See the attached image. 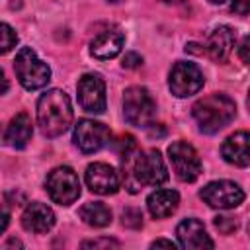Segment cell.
I'll return each mask as SVG.
<instances>
[{
    "instance_id": "52a82bcc",
    "label": "cell",
    "mask_w": 250,
    "mask_h": 250,
    "mask_svg": "<svg viewBox=\"0 0 250 250\" xmlns=\"http://www.w3.org/2000/svg\"><path fill=\"white\" fill-rule=\"evenodd\" d=\"M168 160L178 180L182 182H195L201 174V160L197 150L186 141H174L168 146Z\"/></svg>"
},
{
    "instance_id": "4dcf8cb0",
    "label": "cell",
    "mask_w": 250,
    "mask_h": 250,
    "mask_svg": "<svg viewBox=\"0 0 250 250\" xmlns=\"http://www.w3.org/2000/svg\"><path fill=\"white\" fill-rule=\"evenodd\" d=\"M246 105H248V109H250V90H248V98H246Z\"/></svg>"
},
{
    "instance_id": "9a60e30c",
    "label": "cell",
    "mask_w": 250,
    "mask_h": 250,
    "mask_svg": "<svg viewBox=\"0 0 250 250\" xmlns=\"http://www.w3.org/2000/svg\"><path fill=\"white\" fill-rule=\"evenodd\" d=\"M221 154L229 164L248 166L250 164V131H236L221 145Z\"/></svg>"
},
{
    "instance_id": "30bf717a",
    "label": "cell",
    "mask_w": 250,
    "mask_h": 250,
    "mask_svg": "<svg viewBox=\"0 0 250 250\" xmlns=\"http://www.w3.org/2000/svg\"><path fill=\"white\" fill-rule=\"evenodd\" d=\"M78 104L88 113H104L105 109V82L100 74H84L78 80Z\"/></svg>"
},
{
    "instance_id": "603a6c76",
    "label": "cell",
    "mask_w": 250,
    "mask_h": 250,
    "mask_svg": "<svg viewBox=\"0 0 250 250\" xmlns=\"http://www.w3.org/2000/svg\"><path fill=\"white\" fill-rule=\"evenodd\" d=\"M121 223L129 229H139L143 225V215L139 209H125L121 215Z\"/></svg>"
},
{
    "instance_id": "484cf974",
    "label": "cell",
    "mask_w": 250,
    "mask_h": 250,
    "mask_svg": "<svg viewBox=\"0 0 250 250\" xmlns=\"http://www.w3.org/2000/svg\"><path fill=\"white\" fill-rule=\"evenodd\" d=\"M238 57L242 62L250 64V35H246L238 45Z\"/></svg>"
},
{
    "instance_id": "4fadbf2b",
    "label": "cell",
    "mask_w": 250,
    "mask_h": 250,
    "mask_svg": "<svg viewBox=\"0 0 250 250\" xmlns=\"http://www.w3.org/2000/svg\"><path fill=\"white\" fill-rule=\"evenodd\" d=\"M178 240L182 248L188 250H199V248H213L215 242L205 230V225L199 219H184L176 229Z\"/></svg>"
},
{
    "instance_id": "5bb4252c",
    "label": "cell",
    "mask_w": 250,
    "mask_h": 250,
    "mask_svg": "<svg viewBox=\"0 0 250 250\" xmlns=\"http://www.w3.org/2000/svg\"><path fill=\"white\" fill-rule=\"evenodd\" d=\"M53 225H55V213L45 203L33 201L21 213V227L29 232L43 234V232H49L53 229Z\"/></svg>"
},
{
    "instance_id": "ac0fdd59",
    "label": "cell",
    "mask_w": 250,
    "mask_h": 250,
    "mask_svg": "<svg viewBox=\"0 0 250 250\" xmlns=\"http://www.w3.org/2000/svg\"><path fill=\"white\" fill-rule=\"evenodd\" d=\"M31 135H33L31 117L21 111V113H18L10 119L8 127L4 131V145L12 146V148H25Z\"/></svg>"
},
{
    "instance_id": "8fae6325",
    "label": "cell",
    "mask_w": 250,
    "mask_h": 250,
    "mask_svg": "<svg viewBox=\"0 0 250 250\" xmlns=\"http://www.w3.org/2000/svg\"><path fill=\"white\" fill-rule=\"evenodd\" d=\"M74 145L90 154V152H98L100 148H104L109 141V129L94 119H80L74 125Z\"/></svg>"
},
{
    "instance_id": "ffe728a7",
    "label": "cell",
    "mask_w": 250,
    "mask_h": 250,
    "mask_svg": "<svg viewBox=\"0 0 250 250\" xmlns=\"http://www.w3.org/2000/svg\"><path fill=\"white\" fill-rule=\"evenodd\" d=\"M78 215H80V219L86 225H90L94 229H102V227H107L111 223V209L107 205L100 203V201H88V203H84L80 207Z\"/></svg>"
},
{
    "instance_id": "8992f818",
    "label": "cell",
    "mask_w": 250,
    "mask_h": 250,
    "mask_svg": "<svg viewBox=\"0 0 250 250\" xmlns=\"http://www.w3.org/2000/svg\"><path fill=\"white\" fill-rule=\"evenodd\" d=\"M45 189L59 205H70L80 197V180L70 166H57L47 174Z\"/></svg>"
},
{
    "instance_id": "e0dca14e",
    "label": "cell",
    "mask_w": 250,
    "mask_h": 250,
    "mask_svg": "<svg viewBox=\"0 0 250 250\" xmlns=\"http://www.w3.org/2000/svg\"><path fill=\"white\" fill-rule=\"evenodd\" d=\"M234 41H236L234 29L229 25H219L211 31L205 49L215 62H227V59L234 49Z\"/></svg>"
},
{
    "instance_id": "277c9868",
    "label": "cell",
    "mask_w": 250,
    "mask_h": 250,
    "mask_svg": "<svg viewBox=\"0 0 250 250\" xmlns=\"http://www.w3.org/2000/svg\"><path fill=\"white\" fill-rule=\"evenodd\" d=\"M14 70L25 90H39L51 80V68L43 62L31 47H21L14 61Z\"/></svg>"
},
{
    "instance_id": "7402d4cb",
    "label": "cell",
    "mask_w": 250,
    "mask_h": 250,
    "mask_svg": "<svg viewBox=\"0 0 250 250\" xmlns=\"http://www.w3.org/2000/svg\"><path fill=\"white\" fill-rule=\"evenodd\" d=\"M215 227L221 234H232L236 229H238V221L234 217H229V215H221V217H215Z\"/></svg>"
},
{
    "instance_id": "9c48e42d",
    "label": "cell",
    "mask_w": 250,
    "mask_h": 250,
    "mask_svg": "<svg viewBox=\"0 0 250 250\" xmlns=\"http://www.w3.org/2000/svg\"><path fill=\"white\" fill-rule=\"evenodd\" d=\"M199 197L213 209H234L244 201V191L230 180H217L201 188Z\"/></svg>"
},
{
    "instance_id": "6da1fadb",
    "label": "cell",
    "mask_w": 250,
    "mask_h": 250,
    "mask_svg": "<svg viewBox=\"0 0 250 250\" xmlns=\"http://www.w3.org/2000/svg\"><path fill=\"white\" fill-rule=\"evenodd\" d=\"M121 162L125 170V188L131 193H137L141 186H160L168 180L164 158L156 148L141 152L135 146L121 152Z\"/></svg>"
},
{
    "instance_id": "f1b7e54d",
    "label": "cell",
    "mask_w": 250,
    "mask_h": 250,
    "mask_svg": "<svg viewBox=\"0 0 250 250\" xmlns=\"http://www.w3.org/2000/svg\"><path fill=\"white\" fill-rule=\"evenodd\" d=\"M164 4H182L184 0H162Z\"/></svg>"
},
{
    "instance_id": "83f0119b",
    "label": "cell",
    "mask_w": 250,
    "mask_h": 250,
    "mask_svg": "<svg viewBox=\"0 0 250 250\" xmlns=\"http://www.w3.org/2000/svg\"><path fill=\"white\" fill-rule=\"evenodd\" d=\"M160 246H164V248H176V242L166 240V238H156V240L150 242V248H160Z\"/></svg>"
},
{
    "instance_id": "4316f807",
    "label": "cell",
    "mask_w": 250,
    "mask_h": 250,
    "mask_svg": "<svg viewBox=\"0 0 250 250\" xmlns=\"http://www.w3.org/2000/svg\"><path fill=\"white\" fill-rule=\"evenodd\" d=\"M230 12L238 16H246L250 12V0H232L230 2Z\"/></svg>"
},
{
    "instance_id": "3957f363",
    "label": "cell",
    "mask_w": 250,
    "mask_h": 250,
    "mask_svg": "<svg viewBox=\"0 0 250 250\" xmlns=\"http://www.w3.org/2000/svg\"><path fill=\"white\" fill-rule=\"evenodd\" d=\"M191 115L201 133L213 135L234 119L236 105L227 94H209L193 104Z\"/></svg>"
},
{
    "instance_id": "1f68e13d",
    "label": "cell",
    "mask_w": 250,
    "mask_h": 250,
    "mask_svg": "<svg viewBox=\"0 0 250 250\" xmlns=\"http://www.w3.org/2000/svg\"><path fill=\"white\" fill-rule=\"evenodd\" d=\"M107 2H119V0H107Z\"/></svg>"
},
{
    "instance_id": "cb8c5ba5",
    "label": "cell",
    "mask_w": 250,
    "mask_h": 250,
    "mask_svg": "<svg viewBox=\"0 0 250 250\" xmlns=\"http://www.w3.org/2000/svg\"><path fill=\"white\" fill-rule=\"evenodd\" d=\"M82 248H119V242L113 240V238H94V240H84L82 242Z\"/></svg>"
},
{
    "instance_id": "d6a6232c",
    "label": "cell",
    "mask_w": 250,
    "mask_h": 250,
    "mask_svg": "<svg viewBox=\"0 0 250 250\" xmlns=\"http://www.w3.org/2000/svg\"><path fill=\"white\" fill-rule=\"evenodd\" d=\"M248 232H250V227H248Z\"/></svg>"
},
{
    "instance_id": "7a4b0ae2",
    "label": "cell",
    "mask_w": 250,
    "mask_h": 250,
    "mask_svg": "<svg viewBox=\"0 0 250 250\" xmlns=\"http://www.w3.org/2000/svg\"><path fill=\"white\" fill-rule=\"evenodd\" d=\"M72 123V105L66 92L53 88L47 90L37 102V125L49 139L61 137Z\"/></svg>"
},
{
    "instance_id": "f546056e",
    "label": "cell",
    "mask_w": 250,
    "mask_h": 250,
    "mask_svg": "<svg viewBox=\"0 0 250 250\" xmlns=\"http://www.w3.org/2000/svg\"><path fill=\"white\" fill-rule=\"evenodd\" d=\"M211 4H223V2H227V0H209Z\"/></svg>"
},
{
    "instance_id": "5b68a950",
    "label": "cell",
    "mask_w": 250,
    "mask_h": 250,
    "mask_svg": "<svg viewBox=\"0 0 250 250\" xmlns=\"http://www.w3.org/2000/svg\"><path fill=\"white\" fill-rule=\"evenodd\" d=\"M156 115V104L143 86H131L123 92V117L129 125L148 127Z\"/></svg>"
},
{
    "instance_id": "d6986e66",
    "label": "cell",
    "mask_w": 250,
    "mask_h": 250,
    "mask_svg": "<svg viewBox=\"0 0 250 250\" xmlns=\"http://www.w3.org/2000/svg\"><path fill=\"white\" fill-rule=\"evenodd\" d=\"M180 203V193L176 189H156L146 197L148 213L154 219H166L170 217Z\"/></svg>"
},
{
    "instance_id": "44dd1931",
    "label": "cell",
    "mask_w": 250,
    "mask_h": 250,
    "mask_svg": "<svg viewBox=\"0 0 250 250\" xmlns=\"http://www.w3.org/2000/svg\"><path fill=\"white\" fill-rule=\"evenodd\" d=\"M0 37H2V43H0V51H2V55H6V53H10L14 47H16V43H18V35H16V31L12 29V25H8L6 21L0 25Z\"/></svg>"
},
{
    "instance_id": "ba28073f",
    "label": "cell",
    "mask_w": 250,
    "mask_h": 250,
    "mask_svg": "<svg viewBox=\"0 0 250 250\" xmlns=\"http://www.w3.org/2000/svg\"><path fill=\"white\" fill-rule=\"evenodd\" d=\"M203 72L199 70L197 64L188 62V61H178L168 76V86L170 92L176 98H188L197 94L203 88Z\"/></svg>"
},
{
    "instance_id": "7c38bea8",
    "label": "cell",
    "mask_w": 250,
    "mask_h": 250,
    "mask_svg": "<svg viewBox=\"0 0 250 250\" xmlns=\"http://www.w3.org/2000/svg\"><path fill=\"white\" fill-rule=\"evenodd\" d=\"M86 186L90 188V191L100 193V195H113L117 193L121 180L119 174L113 166L105 164V162H94L86 168Z\"/></svg>"
},
{
    "instance_id": "2e32d148",
    "label": "cell",
    "mask_w": 250,
    "mask_h": 250,
    "mask_svg": "<svg viewBox=\"0 0 250 250\" xmlns=\"http://www.w3.org/2000/svg\"><path fill=\"white\" fill-rule=\"evenodd\" d=\"M123 43H125V35L119 31V29H105L102 33H98L92 43H90V55L94 59H100V61H109L113 57H117L123 49Z\"/></svg>"
},
{
    "instance_id": "d4e9b609",
    "label": "cell",
    "mask_w": 250,
    "mask_h": 250,
    "mask_svg": "<svg viewBox=\"0 0 250 250\" xmlns=\"http://www.w3.org/2000/svg\"><path fill=\"white\" fill-rule=\"evenodd\" d=\"M121 64H123V68H137V66L143 64V57L137 55V53H125Z\"/></svg>"
}]
</instances>
